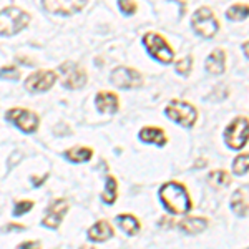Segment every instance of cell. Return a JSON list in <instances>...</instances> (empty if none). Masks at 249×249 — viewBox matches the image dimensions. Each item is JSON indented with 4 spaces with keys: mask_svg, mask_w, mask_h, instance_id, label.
<instances>
[{
    "mask_svg": "<svg viewBox=\"0 0 249 249\" xmlns=\"http://www.w3.org/2000/svg\"><path fill=\"white\" fill-rule=\"evenodd\" d=\"M88 0H42L43 9L57 15H73L87 5Z\"/></svg>",
    "mask_w": 249,
    "mask_h": 249,
    "instance_id": "10",
    "label": "cell"
},
{
    "mask_svg": "<svg viewBox=\"0 0 249 249\" xmlns=\"http://www.w3.org/2000/svg\"><path fill=\"white\" fill-rule=\"evenodd\" d=\"M57 82V73L52 70H43L32 73L29 78L25 80V88L32 93H40V91H48Z\"/></svg>",
    "mask_w": 249,
    "mask_h": 249,
    "instance_id": "11",
    "label": "cell"
},
{
    "mask_svg": "<svg viewBox=\"0 0 249 249\" xmlns=\"http://www.w3.org/2000/svg\"><path fill=\"white\" fill-rule=\"evenodd\" d=\"M179 231L186 232L190 236L199 234L208 228V219L206 218H184L176 224Z\"/></svg>",
    "mask_w": 249,
    "mask_h": 249,
    "instance_id": "16",
    "label": "cell"
},
{
    "mask_svg": "<svg viewBox=\"0 0 249 249\" xmlns=\"http://www.w3.org/2000/svg\"><path fill=\"white\" fill-rule=\"evenodd\" d=\"M224 143L231 150H243L249 142V120L246 116H238L224 130Z\"/></svg>",
    "mask_w": 249,
    "mask_h": 249,
    "instance_id": "3",
    "label": "cell"
},
{
    "mask_svg": "<svg viewBox=\"0 0 249 249\" xmlns=\"http://www.w3.org/2000/svg\"><path fill=\"white\" fill-rule=\"evenodd\" d=\"M111 236H113V230H111L108 221H98L88 230V239L93 243H103V241L110 239Z\"/></svg>",
    "mask_w": 249,
    "mask_h": 249,
    "instance_id": "18",
    "label": "cell"
},
{
    "mask_svg": "<svg viewBox=\"0 0 249 249\" xmlns=\"http://www.w3.org/2000/svg\"><path fill=\"white\" fill-rule=\"evenodd\" d=\"M243 53L246 55V58H249V40L243 43Z\"/></svg>",
    "mask_w": 249,
    "mask_h": 249,
    "instance_id": "30",
    "label": "cell"
},
{
    "mask_svg": "<svg viewBox=\"0 0 249 249\" xmlns=\"http://www.w3.org/2000/svg\"><path fill=\"white\" fill-rule=\"evenodd\" d=\"M7 120L12 122L17 128L23 131V133H34L38 128V116L34 111H29L25 108H14V110L7 111Z\"/></svg>",
    "mask_w": 249,
    "mask_h": 249,
    "instance_id": "7",
    "label": "cell"
},
{
    "mask_svg": "<svg viewBox=\"0 0 249 249\" xmlns=\"http://www.w3.org/2000/svg\"><path fill=\"white\" fill-rule=\"evenodd\" d=\"M204 68L211 75H223L226 71V52L223 48H214L208 55L206 62H204Z\"/></svg>",
    "mask_w": 249,
    "mask_h": 249,
    "instance_id": "14",
    "label": "cell"
},
{
    "mask_svg": "<svg viewBox=\"0 0 249 249\" xmlns=\"http://www.w3.org/2000/svg\"><path fill=\"white\" fill-rule=\"evenodd\" d=\"M116 191H118V183L113 176H107L105 179V193H103L102 199L107 204H113L116 201Z\"/></svg>",
    "mask_w": 249,
    "mask_h": 249,
    "instance_id": "23",
    "label": "cell"
},
{
    "mask_svg": "<svg viewBox=\"0 0 249 249\" xmlns=\"http://www.w3.org/2000/svg\"><path fill=\"white\" fill-rule=\"evenodd\" d=\"M160 201H161L163 208H166V211L171 214H186L193 208L186 186H183L178 181L164 183L160 188Z\"/></svg>",
    "mask_w": 249,
    "mask_h": 249,
    "instance_id": "1",
    "label": "cell"
},
{
    "mask_svg": "<svg viewBox=\"0 0 249 249\" xmlns=\"http://www.w3.org/2000/svg\"><path fill=\"white\" fill-rule=\"evenodd\" d=\"M164 115L171 120V122L181 124L183 128H191L195 126L196 120H198V111L196 108L188 102L183 100H173L170 105L164 108Z\"/></svg>",
    "mask_w": 249,
    "mask_h": 249,
    "instance_id": "4",
    "label": "cell"
},
{
    "mask_svg": "<svg viewBox=\"0 0 249 249\" xmlns=\"http://www.w3.org/2000/svg\"><path fill=\"white\" fill-rule=\"evenodd\" d=\"M32 206H34V203L32 201H20L15 204L14 208V216H22L25 214V213H29L32 210Z\"/></svg>",
    "mask_w": 249,
    "mask_h": 249,
    "instance_id": "28",
    "label": "cell"
},
{
    "mask_svg": "<svg viewBox=\"0 0 249 249\" xmlns=\"http://www.w3.org/2000/svg\"><path fill=\"white\" fill-rule=\"evenodd\" d=\"M111 83L123 90H130V88H138L143 85V77L138 70L128 67H118L111 71Z\"/></svg>",
    "mask_w": 249,
    "mask_h": 249,
    "instance_id": "8",
    "label": "cell"
},
{
    "mask_svg": "<svg viewBox=\"0 0 249 249\" xmlns=\"http://www.w3.org/2000/svg\"><path fill=\"white\" fill-rule=\"evenodd\" d=\"M208 181L213 188H216V190H221V188H228L231 184V176L228 175L224 170H214L210 173V176H208Z\"/></svg>",
    "mask_w": 249,
    "mask_h": 249,
    "instance_id": "22",
    "label": "cell"
},
{
    "mask_svg": "<svg viewBox=\"0 0 249 249\" xmlns=\"http://www.w3.org/2000/svg\"><path fill=\"white\" fill-rule=\"evenodd\" d=\"M143 45L146 47L148 53H150L151 57L155 60H158V62L164 63V65L173 63V60H175V52L171 50V47L168 45V42L160 34H155V32L144 34Z\"/></svg>",
    "mask_w": 249,
    "mask_h": 249,
    "instance_id": "6",
    "label": "cell"
},
{
    "mask_svg": "<svg viewBox=\"0 0 249 249\" xmlns=\"http://www.w3.org/2000/svg\"><path fill=\"white\" fill-rule=\"evenodd\" d=\"M18 248H40L38 241H29V243H22Z\"/></svg>",
    "mask_w": 249,
    "mask_h": 249,
    "instance_id": "29",
    "label": "cell"
},
{
    "mask_svg": "<svg viewBox=\"0 0 249 249\" xmlns=\"http://www.w3.org/2000/svg\"><path fill=\"white\" fill-rule=\"evenodd\" d=\"M60 71L63 73V87L70 90H78L83 88L87 83V73L83 68H80L77 63L67 62L60 65Z\"/></svg>",
    "mask_w": 249,
    "mask_h": 249,
    "instance_id": "9",
    "label": "cell"
},
{
    "mask_svg": "<svg viewBox=\"0 0 249 249\" xmlns=\"http://www.w3.org/2000/svg\"><path fill=\"white\" fill-rule=\"evenodd\" d=\"M30 15L17 7H7L0 12V35L10 37L29 25Z\"/></svg>",
    "mask_w": 249,
    "mask_h": 249,
    "instance_id": "2",
    "label": "cell"
},
{
    "mask_svg": "<svg viewBox=\"0 0 249 249\" xmlns=\"http://www.w3.org/2000/svg\"><path fill=\"white\" fill-rule=\"evenodd\" d=\"M7 230H23V226H18V224H10Z\"/></svg>",
    "mask_w": 249,
    "mask_h": 249,
    "instance_id": "31",
    "label": "cell"
},
{
    "mask_svg": "<svg viewBox=\"0 0 249 249\" xmlns=\"http://www.w3.org/2000/svg\"><path fill=\"white\" fill-rule=\"evenodd\" d=\"M231 211L239 218H248L249 216V184H243L232 193L230 201Z\"/></svg>",
    "mask_w": 249,
    "mask_h": 249,
    "instance_id": "13",
    "label": "cell"
},
{
    "mask_svg": "<svg viewBox=\"0 0 249 249\" xmlns=\"http://www.w3.org/2000/svg\"><path fill=\"white\" fill-rule=\"evenodd\" d=\"M249 17V5L248 3H234L226 12V18L230 22H243Z\"/></svg>",
    "mask_w": 249,
    "mask_h": 249,
    "instance_id": "20",
    "label": "cell"
},
{
    "mask_svg": "<svg viewBox=\"0 0 249 249\" xmlns=\"http://www.w3.org/2000/svg\"><path fill=\"white\" fill-rule=\"evenodd\" d=\"M116 223H118L120 230L128 236H135L140 231V221L133 214H120L116 216Z\"/></svg>",
    "mask_w": 249,
    "mask_h": 249,
    "instance_id": "19",
    "label": "cell"
},
{
    "mask_svg": "<svg viewBox=\"0 0 249 249\" xmlns=\"http://www.w3.org/2000/svg\"><path fill=\"white\" fill-rule=\"evenodd\" d=\"M118 5L124 15H133L136 12V3L133 0H118Z\"/></svg>",
    "mask_w": 249,
    "mask_h": 249,
    "instance_id": "27",
    "label": "cell"
},
{
    "mask_svg": "<svg viewBox=\"0 0 249 249\" xmlns=\"http://www.w3.org/2000/svg\"><path fill=\"white\" fill-rule=\"evenodd\" d=\"M191 27L199 37L213 38L219 30V22L210 7H201V9H198L193 14Z\"/></svg>",
    "mask_w": 249,
    "mask_h": 249,
    "instance_id": "5",
    "label": "cell"
},
{
    "mask_svg": "<svg viewBox=\"0 0 249 249\" xmlns=\"http://www.w3.org/2000/svg\"><path fill=\"white\" fill-rule=\"evenodd\" d=\"M0 78L3 80H18L20 78V71L15 67H3L0 70Z\"/></svg>",
    "mask_w": 249,
    "mask_h": 249,
    "instance_id": "26",
    "label": "cell"
},
{
    "mask_svg": "<svg viewBox=\"0 0 249 249\" xmlns=\"http://www.w3.org/2000/svg\"><path fill=\"white\" fill-rule=\"evenodd\" d=\"M191 68H193V58L191 57H184V58L179 60V62L175 63L176 73L181 75V77H188V75L191 73Z\"/></svg>",
    "mask_w": 249,
    "mask_h": 249,
    "instance_id": "25",
    "label": "cell"
},
{
    "mask_svg": "<svg viewBox=\"0 0 249 249\" xmlns=\"http://www.w3.org/2000/svg\"><path fill=\"white\" fill-rule=\"evenodd\" d=\"M249 171V153L238 155L232 161V173L236 176H244Z\"/></svg>",
    "mask_w": 249,
    "mask_h": 249,
    "instance_id": "24",
    "label": "cell"
},
{
    "mask_svg": "<svg viewBox=\"0 0 249 249\" xmlns=\"http://www.w3.org/2000/svg\"><path fill=\"white\" fill-rule=\"evenodd\" d=\"M95 105L100 113H107V115H115L120 108L116 95L110 93V91H100L95 98Z\"/></svg>",
    "mask_w": 249,
    "mask_h": 249,
    "instance_id": "15",
    "label": "cell"
},
{
    "mask_svg": "<svg viewBox=\"0 0 249 249\" xmlns=\"http://www.w3.org/2000/svg\"><path fill=\"white\" fill-rule=\"evenodd\" d=\"M140 140L143 143H150V144H156V146H164L168 142L166 135L161 128H156V126H146L140 131Z\"/></svg>",
    "mask_w": 249,
    "mask_h": 249,
    "instance_id": "17",
    "label": "cell"
},
{
    "mask_svg": "<svg viewBox=\"0 0 249 249\" xmlns=\"http://www.w3.org/2000/svg\"><path fill=\"white\" fill-rule=\"evenodd\" d=\"M91 155H93V151L90 148H83V146H75L71 150L65 151V158L73 163H85L91 158Z\"/></svg>",
    "mask_w": 249,
    "mask_h": 249,
    "instance_id": "21",
    "label": "cell"
},
{
    "mask_svg": "<svg viewBox=\"0 0 249 249\" xmlns=\"http://www.w3.org/2000/svg\"><path fill=\"white\" fill-rule=\"evenodd\" d=\"M67 213H68V203L65 199H57V201L52 203L50 208L47 210V214H45V218H43L42 224L45 228H48V230H57L60 224H62Z\"/></svg>",
    "mask_w": 249,
    "mask_h": 249,
    "instance_id": "12",
    "label": "cell"
}]
</instances>
